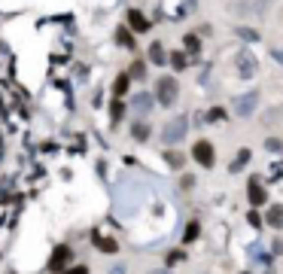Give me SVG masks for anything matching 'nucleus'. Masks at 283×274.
Masks as SVG:
<instances>
[{"mask_svg":"<svg viewBox=\"0 0 283 274\" xmlns=\"http://www.w3.org/2000/svg\"><path fill=\"white\" fill-rule=\"evenodd\" d=\"M177 92H180V85H177L174 76H162V79L155 82V98H159L162 107H171V104L177 101Z\"/></svg>","mask_w":283,"mask_h":274,"instance_id":"obj_1","label":"nucleus"},{"mask_svg":"<svg viewBox=\"0 0 283 274\" xmlns=\"http://www.w3.org/2000/svg\"><path fill=\"white\" fill-rule=\"evenodd\" d=\"M256 104H259V92H247V95H238V98L232 101V110H235V116L247 119V116H253Z\"/></svg>","mask_w":283,"mask_h":274,"instance_id":"obj_2","label":"nucleus"},{"mask_svg":"<svg viewBox=\"0 0 283 274\" xmlns=\"http://www.w3.org/2000/svg\"><path fill=\"white\" fill-rule=\"evenodd\" d=\"M186 128H189V119H186V116H177L174 122H168V125H165L162 140H165V143H177V140H183V137H186Z\"/></svg>","mask_w":283,"mask_h":274,"instance_id":"obj_3","label":"nucleus"},{"mask_svg":"<svg viewBox=\"0 0 283 274\" xmlns=\"http://www.w3.org/2000/svg\"><path fill=\"white\" fill-rule=\"evenodd\" d=\"M192 156H195V162L204 165V168H213V165H216V149H213V143H207V140H198V143L192 146Z\"/></svg>","mask_w":283,"mask_h":274,"instance_id":"obj_4","label":"nucleus"},{"mask_svg":"<svg viewBox=\"0 0 283 274\" xmlns=\"http://www.w3.org/2000/svg\"><path fill=\"white\" fill-rule=\"evenodd\" d=\"M235 64H238V73L244 76V79H250V76H256V70H259V61L244 49V52H238L235 55Z\"/></svg>","mask_w":283,"mask_h":274,"instance_id":"obj_5","label":"nucleus"},{"mask_svg":"<svg viewBox=\"0 0 283 274\" xmlns=\"http://www.w3.org/2000/svg\"><path fill=\"white\" fill-rule=\"evenodd\" d=\"M247 195H250V204H253V207L265 204V189L259 186V177H253V180L247 183Z\"/></svg>","mask_w":283,"mask_h":274,"instance_id":"obj_6","label":"nucleus"},{"mask_svg":"<svg viewBox=\"0 0 283 274\" xmlns=\"http://www.w3.org/2000/svg\"><path fill=\"white\" fill-rule=\"evenodd\" d=\"M67 262H70V247H55V253H52V259H49V268H52V271H61Z\"/></svg>","mask_w":283,"mask_h":274,"instance_id":"obj_7","label":"nucleus"},{"mask_svg":"<svg viewBox=\"0 0 283 274\" xmlns=\"http://www.w3.org/2000/svg\"><path fill=\"white\" fill-rule=\"evenodd\" d=\"M128 24L137 31V34H143V31H149V21H146V15L140 12V9H128Z\"/></svg>","mask_w":283,"mask_h":274,"instance_id":"obj_8","label":"nucleus"},{"mask_svg":"<svg viewBox=\"0 0 283 274\" xmlns=\"http://www.w3.org/2000/svg\"><path fill=\"white\" fill-rule=\"evenodd\" d=\"M152 101H155L152 95H146V92H140V95L134 98V110H137V113H149V110H152Z\"/></svg>","mask_w":283,"mask_h":274,"instance_id":"obj_9","label":"nucleus"},{"mask_svg":"<svg viewBox=\"0 0 283 274\" xmlns=\"http://www.w3.org/2000/svg\"><path fill=\"white\" fill-rule=\"evenodd\" d=\"M149 61H152V64H165V61H168V52H165L162 43H152V46H149Z\"/></svg>","mask_w":283,"mask_h":274,"instance_id":"obj_10","label":"nucleus"},{"mask_svg":"<svg viewBox=\"0 0 283 274\" xmlns=\"http://www.w3.org/2000/svg\"><path fill=\"white\" fill-rule=\"evenodd\" d=\"M250 159H253V153H250V149H241V153H238V159H232V165H229V168H232V174H238V171H241Z\"/></svg>","mask_w":283,"mask_h":274,"instance_id":"obj_11","label":"nucleus"},{"mask_svg":"<svg viewBox=\"0 0 283 274\" xmlns=\"http://www.w3.org/2000/svg\"><path fill=\"white\" fill-rule=\"evenodd\" d=\"M128 82H131V76H128V73L116 76V82H113V95H116V98H122V95L128 92Z\"/></svg>","mask_w":283,"mask_h":274,"instance_id":"obj_12","label":"nucleus"},{"mask_svg":"<svg viewBox=\"0 0 283 274\" xmlns=\"http://www.w3.org/2000/svg\"><path fill=\"white\" fill-rule=\"evenodd\" d=\"M268 223H271L274 229H283V207L280 204H274V207L268 210Z\"/></svg>","mask_w":283,"mask_h":274,"instance_id":"obj_13","label":"nucleus"},{"mask_svg":"<svg viewBox=\"0 0 283 274\" xmlns=\"http://www.w3.org/2000/svg\"><path fill=\"white\" fill-rule=\"evenodd\" d=\"M171 64H174V70H186L189 67V55L186 52H174L171 55Z\"/></svg>","mask_w":283,"mask_h":274,"instance_id":"obj_14","label":"nucleus"},{"mask_svg":"<svg viewBox=\"0 0 283 274\" xmlns=\"http://www.w3.org/2000/svg\"><path fill=\"white\" fill-rule=\"evenodd\" d=\"M198 235H201V226H198V223H189V226H186V232H183V241H186V244H192Z\"/></svg>","mask_w":283,"mask_h":274,"instance_id":"obj_15","label":"nucleus"},{"mask_svg":"<svg viewBox=\"0 0 283 274\" xmlns=\"http://www.w3.org/2000/svg\"><path fill=\"white\" fill-rule=\"evenodd\" d=\"M116 40H119L125 49H131V46H134V37H131V31H125V27H119V31H116Z\"/></svg>","mask_w":283,"mask_h":274,"instance_id":"obj_16","label":"nucleus"},{"mask_svg":"<svg viewBox=\"0 0 283 274\" xmlns=\"http://www.w3.org/2000/svg\"><path fill=\"white\" fill-rule=\"evenodd\" d=\"M95 244H98L104 253H116V241H110V238H101V235H95Z\"/></svg>","mask_w":283,"mask_h":274,"instance_id":"obj_17","label":"nucleus"},{"mask_svg":"<svg viewBox=\"0 0 283 274\" xmlns=\"http://www.w3.org/2000/svg\"><path fill=\"white\" fill-rule=\"evenodd\" d=\"M131 131H134V140H146V137H149V128H146L143 122H137Z\"/></svg>","mask_w":283,"mask_h":274,"instance_id":"obj_18","label":"nucleus"},{"mask_svg":"<svg viewBox=\"0 0 283 274\" xmlns=\"http://www.w3.org/2000/svg\"><path fill=\"white\" fill-rule=\"evenodd\" d=\"M143 73H146V64H143V61H134V64H131V76L143 79Z\"/></svg>","mask_w":283,"mask_h":274,"instance_id":"obj_19","label":"nucleus"},{"mask_svg":"<svg viewBox=\"0 0 283 274\" xmlns=\"http://www.w3.org/2000/svg\"><path fill=\"white\" fill-rule=\"evenodd\" d=\"M122 113H125V104H122V101H116V104H113V110H110L113 122H119V119H122Z\"/></svg>","mask_w":283,"mask_h":274,"instance_id":"obj_20","label":"nucleus"},{"mask_svg":"<svg viewBox=\"0 0 283 274\" xmlns=\"http://www.w3.org/2000/svg\"><path fill=\"white\" fill-rule=\"evenodd\" d=\"M165 159H168L171 168H180V165H183V156H180V153H165Z\"/></svg>","mask_w":283,"mask_h":274,"instance_id":"obj_21","label":"nucleus"},{"mask_svg":"<svg viewBox=\"0 0 283 274\" xmlns=\"http://www.w3.org/2000/svg\"><path fill=\"white\" fill-rule=\"evenodd\" d=\"M265 146H268L271 153H283V140H277V137H268V140H265Z\"/></svg>","mask_w":283,"mask_h":274,"instance_id":"obj_22","label":"nucleus"},{"mask_svg":"<svg viewBox=\"0 0 283 274\" xmlns=\"http://www.w3.org/2000/svg\"><path fill=\"white\" fill-rule=\"evenodd\" d=\"M238 34H241V37H244V40H259V34H256V31H253V27H241V31H238Z\"/></svg>","mask_w":283,"mask_h":274,"instance_id":"obj_23","label":"nucleus"},{"mask_svg":"<svg viewBox=\"0 0 283 274\" xmlns=\"http://www.w3.org/2000/svg\"><path fill=\"white\" fill-rule=\"evenodd\" d=\"M186 49H189V52H198V37H195V34L186 37Z\"/></svg>","mask_w":283,"mask_h":274,"instance_id":"obj_24","label":"nucleus"},{"mask_svg":"<svg viewBox=\"0 0 283 274\" xmlns=\"http://www.w3.org/2000/svg\"><path fill=\"white\" fill-rule=\"evenodd\" d=\"M247 220H250V226H256V229H259V226H262V217H259V214H256V210H250V217H247Z\"/></svg>","mask_w":283,"mask_h":274,"instance_id":"obj_25","label":"nucleus"},{"mask_svg":"<svg viewBox=\"0 0 283 274\" xmlns=\"http://www.w3.org/2000/svg\"><path fill=\"white\" fill-rule=\"evenodd\" d=\"M64 274H88V268L85 265H76V268H67Z\"/></svg>","mask_w":283,"mask_h":274,"instance_id":"obj_26","label":"nucleus"},{"mask_svg":"<svg viewBox=\"0 0 283 274\" xmlns=\"http://www.w3.org/2000/svg\"><path fill=\"white\" fill-rule=\"evenodd\" d=\"M180 259H183V253H180V250H174V253L168 256V262H171V265H174V262H180Z\"/></svg>","mask_w":283,"mask_h":274,"instance_id":"obj_27","label":"nucleus"},{"mask_svg":"<svg viewBox=\"0 0 283 274\" xmlns=\"http://www.w3.org/2000/svg\"><path fill=\"white\" fill-rule=\"evenodd\" d=\"M110 274H125V268H122V265H116V268H113Z\"/></svg>","mask_w":283,"mask_h":274,"instance_id":"obj_28","label":"nucleus"},{"mask_svg":"<svg viewBox=\"0 0 283 274\" xmlns=\"http://www.w3.org/2000/svg\"><path fill=\"white\" fill-rule=\"evenodd\" d=\"M274 58H277V61L283 64V52H274Z\"/></svg>","mask_w":283,"mask_h":274,"instance_id":"obj_29","label":"nucleus"},{"mask_svg":"<svg viewBox=\"0 0 283 274\" xmlns=\"http://www.w3.org/2000/svg\"><path fill=\"white\" fill-rule=\"evenodd\" d=\"M155 274H165V271H155Z\"/></svg>","mask_w":283,"mask_h":274,"instance_id":"obj_30","label":"nucleus"},{"mask_svg":"<svg viewBox=\"0 0 283 274\" xmlns=\"http://www.w3.org/2000/svg\"><path fill=\"white\" fill-rule=\"evenodd\" d=\"M244 274H247V271H244Z\"/></svg>","mask_w":283,"mask_h":274,"instance_id":"obj_31","label":"nucleus"}]
</instances>
